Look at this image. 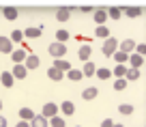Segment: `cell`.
<instances>
[{"label":"cell","instance_id":"1","mask_svg":"<svg viewBox=\"0 0 146 127\" xmlns=\"http://www.w3.org/2000/svg\"><path fill=\"white\" fill-rule=\"evenodd\" d=\"M47 54H50L54 60L64 58V54H67V43H58V41L50 43V47H47Z\"/></svg>","mask_w":146,"mask_h":127},{"label":"cell","instance_id":"2","mask_svg":"<svg viewBox=\"0 0 146 127\" xmlns=\"http://www.w3.org/2000/svg\"><path fill=\"white\" fill-rule=\"evenodd\" d=\"M116 50H118V41H116L114 37H110V39L103 41V47H101V52H103L105 56H114Z\"/></svg>","mask_w":146,"mask_h":127},{"label":"cell","instance_id":"3","mask_svg":"<svg viewBox=\"0 0 146 127\" xmlns=\"http://www.w3.org/2000/svg\"><path fill=\"white\" fill-rule=\"evenodd\" d=\"M58 112H60V108L56 104H52V101H47V104H43V110H41V116H45L47 121L50 118H54V116H58Z\"/></svg>","mask_w":146,"mask_h":127},{"label":"cell","instance_id":"4","mask_svg":"<svg viewBox=\"0 0 146 127\" xmlns=\"http://www.w3.org/2000/svg\"><path fill=\"white\" fill-rule=\"evenodd\" d=\"M39 65H41V58L36 54H28L26 60H24V67L28 69V71H32V69H39Z\"/></svg>","mask_w":146,"mask_h":127},{"label":"cell","instance_id":"5","mask_svg":"<svg viewBox=\"0 0 146 127\" xmlns=\"http://www.w3.org/2000/svg\"><path fill=\"white\" fill-rule=\"evenodd\" d=\"M135 45H137V43L133 39H125V41L118 43V50L125 52V54H133V52H135Z\"/></svg>","mask_w":146,"mask_h":127},{"label":"cell","instance_id":"6","mask_svg":"<svg viewBox=\"0 0 146 127\" xmlns=\"http://www.w3.org/2000/svg\"><path fill=\"white\" fill-rule=\"evenodd\" d=\"M92 19L97 22V26H105V22H108V9H95Z\"/></svg>","mask_w":146,"mask_h":127},{"label":"cell","instance_id":"7","mask_svg":"<svg viewBox=\"0 0 146 127\" xmlns=\"http://www.w3.org/2000/svg\"><path fill=\"white\" fill-rule=\"evenodd\" d=\"M26 56H28V52L24 50V47H19V50H13V54H11V58H13V65H24Z\"/></svg>","mask_w":146,"mask_h":127},{"label":"cell","instance_id":"8","mask_svg":"<svg viewBox=\"0 0 146 127\" xmlns=\"http://www.w3.org/2000/svg\"><path fill=\"white\" fill-rule=\"evenodd\" d=\"M0 52L2 54H13V43H11V39L9 37H0Z\"/></svg>","mask_w":146,"mask_h":127},{"label":"cell","instance_id":"9","mask_svg":"<svg viewBox=\"0 0 146 127\" xmlns=\"http://www.w3.org/2000/svg\"><path fill=\"white\" fill-rule=\"evenodd\" d=\"M58 108H60V112H62V116H73V114H75V104H73V101H62Z\"/></svg>","mask_w":146,"mask_h":127},{"label":"cell","instance_id":"10","mask_svg":"<svg viewBox=\"0 0 146 127\" xmlns=\"http://www.w3.org/2000/svg\"><path fill=\"white\" fill-rule=\"evenodd\" d=\"M144 13V9L142 7H123V15H127V17H140V15Z\"/></svg>","mask_w":146,"mask_h":127},{"label":"cell","instance_id":"11","mask_svg":"<svg viewBox=\"0 0 146 127\" xmlns=\"http://www.w3.org/2000/svg\"><path fill=\"white\" fill-rule=\"evenodd\" d=\"M90 54H92V47L88 45V43H84V45L80 47V52H78V56H80L82 63H88V60H90Z\"/></svg>","mask_w":146,"mask_h":127},{"label":"cell","instance_id":"12","mask_svg":"<svg viewBox=\"0 0 146 127\" xmlns=\"http://www.w3.org/2000/svg\"><path fill=\"white\" fill-rule=\"evenodd\" d=\"M11 76H13L15 80H24V78L28 76V69L24 67V65H13V71H11Z\"/></svg>","mask_w":146,"mask_h":127},{"label":"cell","instance_id":"13","mask_svg":"<svg viewBox=\"0 0 146 127\" xmlns=\"http://www.w3.org/2000/svg\"><path fill=\"white\" fill-rule=\"evenodd\" d=\"M52 67H56L58 69V71H62V73H67V71H71V63H69L67 58H58V60H54V65H52Z\"/></svg>","mask_w":146,"mask_h":127},{"label":"cell","instance_id":"14","mask_svg":"<svg viewBox=\"0 0 146 127\" xmlns=\"http://www.w3.org/2000/svg\"><path fill=\"white\" fill-rule=\"evenodd\" d=\"M129 63H131V69H140L142 65H144V56H140V54H129Z\"/></svg>","mask_w":146,"mask_h":127},{"label":"cell","instance_id":"15","mask_svg":"<svg viewBox=\"0 0 146 127\" xmlns=\"http://www.w3.org/2000/svg\"><path fill=\"white\" fill-rule=\"evenodd\" d=\"M0 82H2V86H5V88H11V86H13V82H15V78L11 76V71H2Z\"/></svg>","mask_w":146,"mask_h":127},{"label":"cell","instance_id":"16","mask_svg":"<svg viewBox=\"0 0 146 127\" xmlns=\"http://www.w3.org/2000/svg\"><path fill=\"white\" fill-rule=\"evenodd\" d=\"M97 95H99V88H97V86H88V88H84V93H82V99L90 101V99H95Z\"/></svg>","mask_w":146,"mask_h":127},{"label":"cell","instance_id":"17","mask_svg":"<svg viewBox=\"0 0 146 127\" xmlns=\"http://www.w3.org/2000/svg\"><path fill=\"white\" fill-rule=\"evenodd\" d=\"M82 73H84V78H92L97 73V67H95V63H84V67H82Z\"/></svg>","mask_w":146,"mask_h":127},{"label":"cell","instance_id":"18","mask_svg":"<svg viewBox=\"0 0 146 127\" xmlns=\"http://www.w3.org/2000/svg\"><path fill=\"white\" fill-rule=\"evenodd\" d=\"M47 125H50V121H47L45 116H41V114H36L30 121V127H47Z\"/></svg>","mask_w":146,"mask_h":127},{"label":"cell","instance_id":"19","mask_svg":"<svg viewBox=\"0 0 146 127\" xmlns=\"http://www.w3.org/2000/svg\"><path fill=\"white\" fill-rule=\"evenodd\" d=\"M35 116H36V114H35V110H32V108H22V110H19V118H22V121L30 123Z\"/></svg>","mask_w":146,"mask_h":127},{"label":"cell","instance_id":"20","mask_svg":"<svg viewBox=\"0 0 146 127\" xmlns=\"http://www.w3.org/2000/svg\"><path fill=\"white\" fill-rule=\"evenodd\" d=\"M47 78H50L52 82H58V80H62V78H64V73L58 71L56 67H50V69H47Z\"/></svg>","mask_w":146,"mask_h":127},{"label":"cell","instance_id":"21","mask_svg":"<svg viewBox=\"0 0 146 127\" xmlns=\"http://www.w3.org/2000/svg\"><path fill=\"white\" fill-rule=\"evenodd\" d=\"M41 32H43L41 28H35V26L30 28V26H28L26 30H24V37H28V39H39V37H41Z\"/></svg>","mask_w":146,"mask_h":127},{"label":"cell","instance_id":"22","mask_svg":"<svg viewBox=\"0 0 146 127\" xmlns=\"http://www.w3.org/2000/svg\"><path fill=\"white\" fill-rule=\"evenodd\" d=\"M123 17V9L120 7H110L108 9V19H120Z\"/></svg>","mask_w":146,"mask_h":127},{"label":"cell","instance_id":"23","mask_svg":"<svg viewBox=\"0 0 146 127\" xmlns=\"http://www.w3.org/2000/svg\"><path fill=\"white\" fill-rule=\"evenodd\" d=\"M69 17H71V9H64V7H60V9L56 11V19H58V22H67Z\"/></svg>","mask_w":146,"mask_h":127},{"label":"cell","instance_id":"24","mask_svg":"<svg viewBox=\"0 0 146 127\" xmlns=\"http://www.w3.org/2000/svg\"><path fill=\"white\" fill-rule=\"evenodd\" d=\"M2 15H5L9 22H13V19H17V9H15V7H5V9H2Z\"/></svg>","mask_w":146,"mask_h":127},{"label":"cell","instance_id":"25","mask_svg":"<svg viewBox=\"0 0 146 127\" xmlns=\"http://www.w3.org/2000/svg\"><path fill=\"white\" fill-rule=\"evenodd\" d=\"M67 78L71 82H80L84 78V73H82V69H71V71H67Z\"/></svg>","mask_w":146,"mask_h":127},{"label":"cell","instance_id":"26","mask_svg":"<svg viewBox=\"0 0 146 127\" xmlns=\"http://www.w3.org/2000/svg\"><path fill=\"white\" fill-rule=\"evenodd\" d=\"M99 80H110L112 78V69H105V67H97V73H95Z\"/></svg>","mask_w":146,"mask_h":127},{"label":"cell","instance_id":"27","mask_svg":"<svg viewBox=\"0 0 146 127\" xmlns=\"http://www.w3.org/2000/svg\"><path fill=\"white\" fill-rule=\"evenodd\" d=\"M137 78H140V69H131V67H129L127 73H125V80H127V82H135Z\"/></svg>","mask_w":146,"mask_h":127},{"label":"cell","instance_id":"28","mask_svg":"<svg viewBox=\"0 0 146 127\" xmlns=\"http://www.w3.org/2000/svg\"><path fill=\"white\" fill-rule=\"evenodd\" d=\"M95 35L99 37V39H110V28L108 26H97V30H95Z\"/></svg>","mask_w":146,"mask_h":127},{"label":"cell","instance_id":"29","mask_svg":"<svg viewBox=\"0 0 146 127\" xmlns=\"http://www.w3.org/2000/svg\"><path fill=\"white\" fill-rule=\"evenodd\" d=\"M50 127H67V121H64V116H54V118H50Z\"/></svg>","mask_w":146,"mask_h":127},{"label":"cell","instance_id":"30","mask_svg":"<svg viewBox=\"0 0 146 127\" xmlns=\"http://www.w3.org/2000/svg\"><path fill=\"white\" fill-rule=\"evenodd\" d=\"M114 60H116V65H125V63L129 60V54H125V52L116 50V54H114Z\"/></svg>","mask_w":146,"mask_h":127},{"label":"cell","instance_id":"31","mask_svg":"<svg viewBox=\"0 0 146 127\" xmlns=\"http://www.w3.org/2000/svg\"><path fill=\"white\" fill-rule=\"evenodd\" d=\"M125 73H127V67H125V65H116V67L112 69V76H116V80H118V78H125Z\"/></svg>","mask_w":146,"mask_h":127},{"label":"cell","instance_id":"32","mask_svg":"<svg viewBox=\"0 0 146 127\" xmlns=\"http://www.w3.org/2000/svg\"><path fill=\"white\" fill-rule=\"evenodd\" d=\"M67 39H69V32L64 30V28L56 30V41H58V43H67Z\"/></svg>","mask_w":146,"mask_h":127},{"label":"cell","instance_id":"33","mask_svg":"<svg viewBox=\"0 0 146 127\" xmlns=\"http://www.w3.org/2000/svg\"><path fill=\"white\" fill-rule=\"evenodd\" d=\"M9 39H11V43H22V39H24V30H13Z\"/></svg>","mask_w":146,"mask_h":127},{"label":"cell","instance_id":"34","mask_svg":"<svg viewBox=\"0 0 146 127\" xmlns=\"http://www.w3.org/2000/svg\"><path fill=\"white\" fill-rule=\"evenodd\" d=\"M118 112L120 114H133V106L131 104H120L118 106Z\"/></svg>","mask_w":146,"mask_h":127},{"label":"cell","instance_id":"35","mask_svg":"<svg viewBox=\"0 0 146 127\" xmlns=\"http://www.w3.org/2000/svg\"><path fill=\"white\" fill-rule=\"evenodd\" d=\"M125 88H127V80H125V78H118L116 84H114V91H125Z\"/></svg>","mask_w":146,"mask_h":127},{"label":"cell","instance_id":"36","mask_svg":"<svg viewBox=\"0 0 146 127\" xmlns=\"http://www.w3.org/2000/svg\"><path fill=\"white\" fill-rule=\"evenodd\" d=\"M135 54L146 56V43H137V45H135Z\"/></svg>","mask_w":146,"mask_h":127},{"label":"cell","instance_id":"37","mask_svg":"<svg viewBox=\"0 0 146 127\" xmlns=\"http://www.w3.org/2000/svg\"><path fill=\"white\" fill-rule=\"evenodd\" d=\"M101 127H114V121H112V118H105V121H101Z\"/></svg>","mask_w":146,"mask_h":127},{"label":"cell","instance_id":"38","mask_svg":"<svg viewBox=\"0 0 146 127\" xmlns=\"http://www.w3.org/2000/svg\"><path fill=\"white\" fill-rule=\"evenodd\" d=\"M82 13H95V9L92 7H82Z\"/></svg>","mask_w":146,"mask_h":127},{"label":"cell","instance_id":"39","mask_svg":"<svg viewBox=\"0 0 146 127\" xmlns=\"http://www.w3.org/2000/svg\"><path fill=\"white\" fill-rule=\"evenodd\" d=\"M15 127H30V123H28V121H19Z\"/></svg>","mask_w":146,"mask_h":127},{"label":"cell","instance_id":"40","mask_svg":"<svg viewBox=\"0 0 146 127\" xmlns=\"http://www.w3.org/2000/svg\"><path fill=\"white\" fill-rule=\"evenodd\" d=\"M7 125H9V123H7V118L0 114V127H7Z\"/></svg>","mask_w":146,"mask_h":127},{"label":"cell","instance_id":"41","mask_svg":"<svg viewBox=\"0 0 146 127\" xmlns=\"http://www.w3.org/2000/svg\"><path fill=\"white\" fill-rule=\"evenodd\" d=\"M114 127H125V125H120V123H114Z\"/></svg>","mask_w":146,"mask_h":127},{"label":"cell","instance_id":"42","mask_svg":"<svg viewBox=\"0 0 146 127\" xmlns=\"http://www.w3.org/2000/svg\"><path fill=\"white\" fill-rule=\"evenodd\" d=\"M0 112H2V99H0Z\"/></svg>","mask_w":146,"mask_h":127}]
</instances>
